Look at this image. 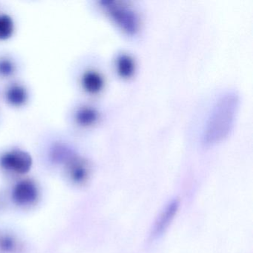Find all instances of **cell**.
I'll use <instances>...</instances> for the list:
<instances>
[{
    "mask_svg": "<svg viewBox=\"0 0 253 253\" xmlns=\"http://www.w3.org/2000/svg\"><path fill=\"white\" fill-rule=\"evenodd\" d=\"M72 77L78 88L88 95L98 94L104 85L101 73L92 68L75 71L72 72Z\"/></svg>",
    "mask_w": 253,
    "mask_h": 253,
    "instance_id": "cell-7",
    "label": "cell"
},
{
    "mask_svg": "<svg viewBox=\"0 0 253 253\" xmlns=\"http://www.w3.org/2000/svg\"><path fill=\"white\" fill-rule=\"evenodd\" d=\"M33 90L23 78L0 84L1 104L12 110H24L33 100Z\"/></svg>",
    "mask_w": 253,
    "mask_h": 253,
    "instance_id": "cell-3",
    "label": "cell"
},
{
    "mask_svg": "<svg viewBox=\"0 0 253 253\" xmlns=\"http://www.w3.org/2000/svg\"><path fill=\"white\" fill-rule=\"evenodd\" d=\"M178 201H174L169 203V204L166 207L165 210L161 213L159 218L155 223L153 231L151 235L152 238H158L167 229L172 219L174 218V215L178 210Z\"/></svg>",
    "mask_w": 253,
    "mask_h": 253,
    "instance_id": "cell-10",
    "label": "cell"
},
{
    "mask_svg": "<svg viewBox=\"0 0 253 253\" xmlns=\"http://www.w3.org/2000/svg\"><path fill=\"white\" fill-rule=\"evenodd\" d=\"M24 64L20 57L9 50H0V84L22 78Z\"/></svg>",
    "mask_w": 253,
    "mask_h": 253,
    "instance_id": "cell-8",
    "label": "cell"
},
{
    "mask_svg": "<svg viewBox=\"0 0 253 253\" xmlns=\"http://www.w3.org/2000/svg\"><path fill=\"white\" fill-rule=\"evenodd\" d=\"M15 23L11 16L0 11V41H5L14 36Z\"/></svg>",
    "mask_w": 253,
    "mask_h": 253,
    "instance_id": "cell-12",
    "label": "cell"
},
{
    "mask_svg": "<svg viewBox=\"0 0 253 253\" xmlns=\"http://www.w3.org/2000/svg\"><path fill=\"white\" fill-rule=\"evenodd\" d=\"M33 159L29 152L15 145L0 150V169L9 174L24 175L32 167Z\"/></svg>",
    "mask_w": 253,
    "mask_h": 253,
    "instance_id": "cell-5",
    "label": "cell"
},
{
    "mask_svg": "<svg viewBox=\"0 0 253 253\" xmlns=\"http://www.w3.org/2000/svg\"><path fill=\"white\" fill-rule=\"evenodd\" d=\"M66 178L74 184L82 186L89 180L91 167L88 159L76 152L63 166Z\"/></svg>",
    "mask_w": 253,
    "mask_h": 253,
    "instance_id": "cell-6",
    "label": "cell"
},
{
    "mask_svg": "<svg viewBox=\"0 0 253 253\" xmlns=\"http://www.w3.org/2000/svg\"><path fill=\"white\" fill-rule=\"evenodd\" d=\"M39 198V189L32 179L19 180L12 190V199L19 206L33 205Z\"/></svg>",
    "mask_w": 253,
    "mask_h": 253,
    "instance_id": "cell-9",
    "label": "cell"
},
{
    "mask_svg": "<svg viewBox=\"0 0 253 253\" xmlns=\"http://www.w3.org/2000/svg\"><path fill=\"white\" fill-rule=\"evenodd\" d=\"M23 241L11 232L0 231V253H23Z\"/></svg>",
    "mask_w": 253,
    "mask_h": 253,
    "instance_id": "cell-11",
    "label": "cell"
},
{
    "mask_svg": "<svg viewBox=\"0 0 253 253\" xmlns=\"http://www.w3.org/2000/svg\"><path fill=\"white\" fill-rule=\"evenodd\" d=\"M0 207H1V204H0Z\"/></svg>",
    "mask_w": 253,
    "mask_h": 253,
    "instance_id": "cell-15",
    "label": "cell"
},
{
    "mask_svg": "<svg viewBox=\"0 0 253 253\" xmlns=\"http://www.w3.org/2000/svg\"><path fill=\"white\" fill-rule=\"evenodd\" d=\"M117 69H118V73L121 76L124 78H128L134 72V60L128 54H121L117 60Z\"/></svg>",
    "mask_w": 253,
    "mask_h": 253,
    "instance_id": "cell-13",
    "label": "cell"
},
{
    "mask_svg": "<svg viewBox=\"0 0 253 253\" xmlns=\"http://www.w3.org/2000/svg\"><path fill=\"white\" fill-rule=\"evenodd\" d=\"M238 103V95L234 91L226 93L217 100L204 128V144H213L228 135L235 121Z\"/></svg>",
    "mask_w": 253,
    "mask_h": 253,
    "instance_id": "cell-1",
    "label": "cell"
},
{
    "mask_svg": "<svg viewBox=\"0 0 253 253\" xmlns=\"http://www.w3.org/2000/svg\"><path fill=\"white\" fill-rule=\"evenodd\" d=\"M2 104H1V102H0V125H1V120L2 119Z\"/></svg>",
    "mask_w": 253,
    "mask_h": 253,
    "instance_id": "cell-14",
    "label": "cell"
},
{
    "mask_svg": "<svg viewBox=\"0 0 253 253\" xmlns=\"http://www.w3.org/2000/svg\"><path fill=\"white\" fill-rule=\"evenodd\" d=\"M100 114L94 105L75 101L68 106L65 114L66 131L71 134L92 128L100 120Z\"/></svg>",
    "mask_w": 253,
    "mask_h": 253,
    "instance_id": "cell-2",
    "label": "cell"
},
{
    "mask_svg": "<svg viewBox=\"0 0 253 253\" xmlns=\"http://www.w3.org/2000/svg\"><path fill=\"white\" fill-rule=\"evenodd\" d=\"M99 4L124 32L133 35L138 31L140 26L138 15L128 4L118 0H102Z\"/></svg>",
    "mask_w": 253,
    "mask_h": 253,
    "instance_id": "cell-4",
    "label": "cell"
}]
</instances>
